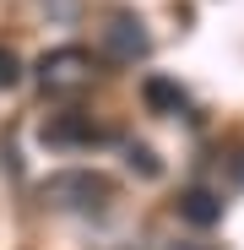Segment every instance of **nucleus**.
Segmentation results:
<instances>
[{
    "label": "nucleus",
    "instance_id": "f03ea898",
    "mask_svg": "<svg viewBox=\"0 0 244 250\" xmlns=\"http://www.w3.org/2000/svg\"><path fill=\"white\" fill-rule=\"evenodd\" d=\"M33 76H38V87H44L49 98H76V93H87L93 82H98V60H93V49L65 44V49L38 55Z\"/></svg>",
    "mask_w": 244,
    "mask_h": 250
},
{
    "label": "nucleus",
    "instance_id": "20e7f679",
    "mask_svg": "<svg viewBox=\"0 0 244 250\" xmlns=\"http://www.w3.org/2000/svg\"><path fill=\"white\" fill-rule=\"evenodd\" d=\"M103 55L109 60H119V65H136V60H147L152 55V33L131 17V11H114L109 22H103Z\"/></svg>",
    "mask_w": 244,
    "mask_h": 250
},
{
    "label": "nucleus",
    "instance_id": "f257e3e1",
    "mask_svg": "<svg viewBox=\"0 0 244 250\" xmlns=\"http://www.w3.org/2000/svg\"><path fill=\"white\" fill-rule=\"evenodd\" d=\"M38 196H44V207H55V212L98 218V212L114 207V180L98 174V169H60V174H49L38 185Z\"/></svg>",
    "mask_w": 244,
    "mask_h": 250
},
{
    "label": "nucleus",
    "instance_id": "7ed1b4c3",
    "mask_svg": "<svg viewBox=\"0 0 244 250\" xmlns=\"http://www.w3.org/2000/svg\"><path fill=\"white\" fill-rule=\"evenodd\" d=\"M38 142L55 147V152H76V147H93V142H109V131L87 114V109H60L38 125Z\"/></svg>",
    "mask_w": 244,
    "mask_h": 250
},
{
    "label": "nucleus",
    "instance_id": "1a4fd4ad",
    "mask_svg": "<svg viewBox=\"0 0 244 250\" xmlns=\"http://www.w3.org/2000/svg\"><path fill=\"white\" fill-rule=\"evenodd\" d=\"M174 250H212V245H195V239H185V245H174Z\"/></svg>",
    "mask_w": 244,
    "mask_h": 250
},
{
    "label": "nucleus",
    "instance_id": "0eeeda50",
    "mask_svg": "<svg viewBox=\"0 0 244 250\" xmlns=\"http://www.w3.org/2000/svg\"><path fill=\"white\" fill-rule=\"evenodd\" d=\"M17 82H22V60H17L6 44H0V93H11Z\"/></svg>",
    "mask_w": 244,
    "mask_h": 250
},
{
    "label": "nucleus",
    "instance_id": "6e6552de",
    "mask_svg": "<svg viewBox=\"0 0 244 250\" xmlns=\"http://www.w3.org/2000/svg\"><path fill=\"white\" fill-rule=\"evenodd\" d=\"M131 169H141L147 180H157V174H163V163H157L152 147H131Z\"/></svg>",
    "mask_w": 244,
    "mask_h": 250
},
{
    "label": "nucleus",
    "instance_id": "423d86ee",
    "mask_svg": "<svg viewBox=\"0 0 244 250\" xmlns=\"http://www.w3.org/2000/svg\"><path fill=\"white\" fill-rule=\"evenodd\" d=\"M141 98H147V109L152 114H179L190 98H185V87H179V82L174 76H147L141 82Z\"/></svg>",
    "mask_w": 244,
    "mask_h": 250
},
{
    "label": "nucleus",
    "instance_id": "39448f33",
    "mask_svg": "<svg viewBox=\"0 0 244 250\" xmlns=\"http://www.w3.org/2000/svg\"><path fill=\"white\" fill-rule=\"evenodd\" d=\"M179 218H190L195 229H212V223H223V196H217V190H206V185H190V190H179Z\"/></svg>",
    "mask_w": 244,
    "mask_h": 250
}]
</instances>
